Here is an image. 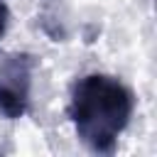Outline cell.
<instances>
[{"label":"cell","mask_w":157,"mask_h":157,"mask_svg":"<svg viewBox=\"0 0 157 157\" xmlns=\"http://www.w3.org/2000/svg\"><path fill=\"white\" fill-rule=\"evenodd\" d=\"M34 56L29 54H7L0 59V113L10 120H17L29 108Z\"/></svg>","instance_id":"2"},{"label":"cell","mask_w":157,"mask_h":157,"mask_svg":"<svg viewBox=\"0 0 157 157\" xmlns=\"http://www.w3.org/2000/svg\"><path fill=\"white\" fill-rule=\"evenodd\" d=\"M130 88L108 74H88L74 83L69 118L78 140L93 152H113L132 115Z\"/></svg>","instance_id":"1"},{"label":"cell","mask_w":157,"mask_h":157,"mask_svg":"<svg viewBox=\"0 0 157 157\" xmlns=\"http://www.w3.org/2000/svg\"><path fill=\"white\" fill-rule=\"evenodd\" d=\"M7 20H10V10H7V5L0 0V37H2L5 29H7Z\"/></svg>","instance_id":"3"}]
</instances>
